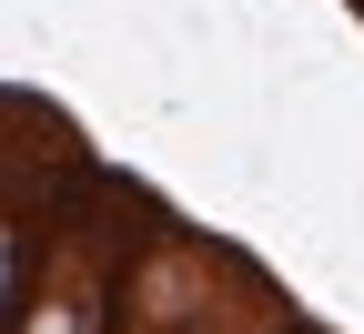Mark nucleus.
Returning a JSON list of instances; mask_svg holds the SVG:
<instances>
[{
  "label": "nucleus",
  "mask_w": 364,
  "mask_h": 334,
  "mask_svg": "<svg viewBox=\"0 0 364 334\" xmlns=\"http://www.w3.org/2000/svg\"><path fill=\"white\" fill-rule=\"evenodd\" d=\"M21 294H31V244H21V223H0V334H11Z\"/></svg>",
  "instance_id": "2"
},
{
  "label": "nucleus",
  "mask_w": 364,
  "mask_h": 334,
  "mask_svg": "<svg viewBox=\"0 0 364 334\" xmlns=\"http://www.w3.org/2000/svg\"><path fill=\"white\" fill-rule=\"evenodd\" d=\"M132 334H203V314H172V324L152 314V324H132Z\"/></svg>",
  "instance_id": "3"
},
{
  "label": "nucleus",
  "mask_w": 364,
  "mask_h": 334,
  "mask_svg": "<svg viewBox=\"0 0 364 334\" xmlns=\"http://www.w3.org/2000/svg\"><path fill=\"white\" fill-rule=\"evenodd\" d=\"M11 334H122V273L102 254H61L31 273V294L11 314Z\"/></svg>",
  "instance_id": "1"
},
{
  "label": "nucleus",
  "mask_w": 364,
  "mask_h": 334,
  "mask_svg": "<svg viewBox=\"0 0 364 334\" xmlns=\"http://www.w3.org/2000/svg\"><path fill=\"white\" fill-rule=\"evenodd\" d=\"M354 11H364V0H354Z\"/></svg>",
  "instance_id": "4"
}]
</instances>
